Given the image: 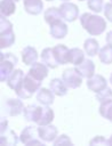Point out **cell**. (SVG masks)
<instances>
[{"label":"cell","mask_w":112,"mask_h":146,"mask_svg":"<svg viewBox=\"0 0 112 146\" xmlns=\"http://www.w3.org/2000/svg\"><path fill=\"white\" fill-rule=\"evenodd\" d=\"M80 24L90 35H94V36L102 34L106 29L105 19L101 16H97L90 13H83L80 16Z\"/></svg>","instance_id":"6da1fadb"},{"label":"cell","mask_w":112,"mask_h":146,"mask_svg":"<svg viewBox=\"0 0 112 146\" xmlns=\"http://www.w3.org/2000/svg\"><path fill=\"white\" fill-rule=\"evenodd\" d=\"M41 82H42V81L37 80V79L33 78L30 73H27V74L24 76L22 83H21V84L18 86V88L15 90V92H16V95H17L19 98H22V99H27V98L32 97V95L41 88Z\"/></svg>","instance_id":"7a4b0ae2"},{"label":"cell","mask_w":112,"mask_h":146,"mask_svg":"<svg viewBox=\"0 0 112 146\" xmlns=\"http://www.w3.org/2000/svg\"><path fill=\"white\" fill-rule=\"evenodd\" d=\"M18 58L13 52L0 54V81L7 82L10 74L14 72V66L17 64Z\"/></svg>","instance_id":"3957f363"},{"label":"cell","mask_w":112,"mask_h":146,"mask_svg":"<svg viewBox=\"0 0 112 146\" xmlns=\"http://www.w3.org/2000/svg\"><path fill=\"white\" fill-rule=\"evenodd\" d=\"M15 42V33L13 31V24L6 16L0 18V48H8Z\"/></svg>","instance_id":"277c9868"},{"label":"cell","mask_w":112,"mask_h":146,"mask_svg":"<svg viewBox=\"0 0 112 146\" xmlns=\"http://www.w3.org/2000/svg\"><path fill=\"white\" fill-rule=\"evenodd\" d=\"M0 143L2 146H15L18 143V137L14 130H11L8 125V121L6 119H1L0 125Z\"/></svg>","instance_id":"5b68a950"},{"label":"cell","mask_w":112,"mask_h":146,"mask_svg":"<svg viewBox=\"0 0 112 146\" xmlns=\"http://www.w3.org/2000/svg\"><path fill=\"white\" fill-rule=\"evenodd\" d=\"M24 112L23 102L18 98H8L2 103V113L7 116H17Z\"/></svg>","instance_id":"8992f818"},{"label":"cell","mask_w":112,"mask_h":146,"mask_svg":"<svg viewBox=\"0 0 112 146\" xmlns=\"http://www.w3.org/2000/svg\"><path fill=\"white\" fill-rule=\"evenodd\" d=\"M39 138V132H38V128L33 127V125H27L25 127L19 136V140L21 143H23L24 145H41L43 146V143H41V140L38 139Z\"/></svg>","instance_id":"52a82bcc"},{"label":"cell","mask_w":112,"mask_h":146,"mask_svg":"<svg viewBox=\"0 0 112 146\" xmlns=\"http://www.w3.org/2000/svg\"><path fill=\"white\" fill-rule=\"evenodd\" d=\"M62 79L70 89H77L82 83V76L79 74L75 67H70L63 71Z\"/></svg>","instance_id":"ba28073f"},{"label":"cell","mask_w":112,"mask_h":146,"mask_svg":"<svg viewBox=\"0 0 112 146\" xmlns=\"http://www.w3.org/2000/svg\"><path fill=\"white\" fill-rule=\"evenodd\" d=\"M59 11L62 18L66 22H74L79 16V8L75 3L65 1L59 6Z\"/></svg>","instance_id":"9c48e42d"},{"label":"cell","mask_w":112,"mask_h":146,"mask_svg":"<svg viewBox=\"0 0 112 146\" xmlns=\"http://www.w3.org/2000/svg\"><path fill=\"white\" fill-rule=\"evenodd\" d=\"M49 33L54 39H63L67 34V25L62 21L58 19L51 24H49Z\"/></svg>","instance_id":"30bf717a"},{"label":"cell","mask_w":112,"mask_h":146,"mask_svg":"<svg viewBox=\"0 0 112 146\" xmlns=\"http://www.w3.org/2000/svg\"><path fill=\"white\" fill-rule=\"evenodd\" d=\"M39 138L43 141H54L57 137V128L53 124H46V125H39L38 128Z\"/></svg>","instance_id":"8fae6325"},{"label":"cell","mask_w":112,"mask_h":146,"mask_svg":"<svg viewBox=\"0 0 112 146\" xmlns=\"http://www.w3.org/2000/svg\"><path fill=\"white\" fill-rule=\"evenodd\" d=\"M87 87H88V89H90L91 91H94L96 94L99 90H102L105 87H107V81L103 75L94 74L91 78L87 79Z\"/></svg>","instance_id":"7c38bea8"},{"label":"cell","mask_w":112,"mask_h":146,"mask_svg":"<svg viewBox=\"0 0 112 146\" xmlns=\"http://www.w3.org/2000/svg\"><path fill=\"white\" fill-rule=\"evenodd\" d=\"M75 68L79 74L86 79H89L95 74V64L91 59H83V62L77 65Z\"/></svg>","instance_id":"4fadbf2b"},{"label":"cell","mask_w":112,"mask_h":146,"mask_svg":"<svg viewBox=\"0 0 112 146\" xmlns=\"http://www.w3.org/2000/svg\"><path fill=\"white\" fill-rule=\"evenodd\" d=\"M48 70H49V67L42 62V63H38V62H35L33 65H32V67L29 70V72L27 73H30L33 78H35L37 80H39V81H42L45 78H47V75H48Z\"/></svg>","instance_id":"5bb4252c"},{"label":"cell","mask_w":112,"mask_h":146,"mask_svg":"<svg viewBox=\"0 0 112 146\" xmlns=\"http://www.w3.org/2000/svg\"><path fill=\"white\" fill-rule=\"evenodd\" d=\"M54 54L56 60L59 65H64L70 63V49L64 44H57L54 48Z\"/></svg>","instance_id":"9a60e30c"},{"label":"cell","mask_w":112,"mask_h":146,"mask_svg":"<svg viewBox=\"0 0 112 146\" xmlns=\"http://www.w3.org/2000/svg\"><path fill=\"white\" fill-rule=\"evenodd\" d=\"M49 89L58 97L65 96L67 94V86L65 84V82L63 81V79H58L55 78L53 80H50L49 82Z\"/></svg>","instance_id":"2e32d148"},{"label":"cell","mask_w":112,"mask_h":146,"mask_svg":"<svg viewBox=\"0 0 112 146\" xmlns=\"http://www.w3.org/2000/svg\"><path fill=\"white\" fill-rule=\"evenodd\" d=\"M24 9L30 15H39L43 9L42 0H23Z\"/></svg>","instance_id":"e0dca14e"},{"label":"cell","mask_w":112,"mask_h":146,"mask_svg":"<svg viewBox=\"0 0 112 146\" xmlns=\"http://www.w3.org/2000/svg\"><path fill=\"white\" fill-rule=\"evenodd\" d=\"M38 51L31 46H26L22 50V60L25 65H33L38 60Z\"/></svg>","instance_id":"ac0fdd59"},{"label":"cell","mask_w":112,"mask_h":146,"mask_svg":"<svg viewBox=\"0 0 112 146\" xmlns=\"http://www.w3.org/2000/svg\"><path fill=\"white\" fill-rule=\"evenodd\" d=\"M41 60L49 67V68H56L59 64L56 60L54 49L53 48H45L41 51Z\"/></svg>","instance_id":"d6986e66"},{"label":"cell","mask_w":112,"mask_h":146,"mask_svg":"<svg viewBox=\"0 0 112 146\" xmlns=\"http://www.w3.org/2000/svg\"><path fill=\"white\" fill-rule=\"evenodd\" d=\"M54 96H55V94L50 89L40 88L38 90V94H37V100L42 105L49 106L54 103Z\"/></svg>","instance_id":"ffe728a7"},{"label":"cell","mask_w":112,"mask_h":146,"mask_svg":"<svg viewBox=\"0 0 112 146\" xmlns=\"http://www.w3.org/2000/svg\"><path fill=\"white\" fill-rule=\"evenodd\" d=\"M40 111H41V106H38L35 104H31V105H27V106L24 107L23 114H24V117L27 121L37 123V121L39 119V115H40Z\"/></svg>","instance_id":"44dd1931"},{"label":"cell","mask_w":112,"mask_h":146,"mask_svg":"<svg viewBox=\"0 0 112 146\" xmlns=\"http://www.w3.org/2000/svg\"><path fill=\"white\" fill-rule=\"evenodd\" d=\"M54 120V111L48 107V106H41V111H40V115L39 119L37 121L38 125H46V124H50Z\"/></svg>","instance_id":"7402d4cb"},{"label":"cell","mask_w":112,"mask_h":146,"mask_svg":"<svg viewBox=\"0 0 112 146\" xmlns=\"http://www.w3.org/2000/svg\"><path fill=\"white\" fill-rule=\"evenodd\" d=\"M24 72L22 70H14V72L10 74V76L7 80V84L10 89H13L14 91L18 88V86L22 83L23 79H24Z\"/></svg>","instance_id":"603a6c76"},{"label":"cell","mask_w":112,"mask_h":146,"mask_svg":"<svg viewBox=\"0 0 112 146\" xmlns=\"http://www.w3.org/2000/svg\"><path fill=\"white\" fill-rule=\"evenodd\" d=\"M83 49H85V52H86L88 56H90V57L98 55L99 46H98L97 40H95V39H93V38H88V39L83 42Z\"/></svg>","instance_id":"cb8c5ba5"},{"label":"cell","mask_w":112,"mask_h":146,"mask_svg":"<svg viewBox=\"0 0 112 146\" xmlns=\"http://www.w3.org/2000/svg\"><path fill=\"white\" fill-rule=\"evenodd\" d=\"M43 18L48 24H51L58 19H63L59 8H56V7H50V8L46 9L43 13Z\"/></svg>","instance_id":"d4e9b609"},{"label":"cell","mask_w":112,"mask_h":146,"mask_svg":"<svg viewBox=\"0 0 112 146\" xmlns=\"http://www.w3.org/2000/svg\"><path fill=\"white\" fill-rule=\"evenodd\" d=\"M15 0H1L0 2V13L1 16H10L15 13L16 6H15Z\"/></svg>","instance_id":"484cf974"},{"label":"cell","mask_w":112,"mask_h":146,"mask_svg":"<svg viewBox=\"0 0 112 146\" xmlns=\"http://www.w3.org/2000/svg\"><path fill=\"white\" fill-rule=\"evenodd\" d=\"M98 58L105 65L112 64V46L107 43L102 49H99V51H98Z\"/></svg>","instance_id":"4316f807"},{"label":"cell","mask_w":112,"mask_h":146,"mask_svg":"<svg viewBox=\"0 0 112 146\" xmlns=\"http://www.w3.org/2000/svg\"><path fill=\"white\" fill-rule=\"evenodd\" d=\"M99 114L112 122V98L104 100L101 103L99 106Z\"/></svg>","instance_id":"83f0119b"},{"label":"cell","mask_w":112,"mask_h":146,"mask_svg":"<svg viewBox=\"0 0 112 146\" xmlns=\"http://www.w3.org/2000/svg\"><path fill=\"white\" fill-rule=\"evenodd\" d=\"M85 59V54L79 48H72L70 49V63L73 65H79Z\"/></svg>","instance_id":"f1b7e54d"},{"label":"cell","mask_w":112,"mask_h":146,"mask_svg":"<svg viewBox=\"0 0 112 146\" xmlns=\"http://www.w3.org/2000/svg\"><path fill=\"white\" fill-rule=\"evenodd\" d=\"M87 6L90 10L95 13H101L104 9V1L103 0H87Z\"/></svg>","instance_id":"f546056e"},{"label":"cell","mask_w":112,"mask_h":146,"mask_svg":"<svg viewBox=\"0 0 112 146\" xmlns=\"http://www.w3.org/2000/svg\"><path fill=\"white\" fill-rule=\"evenodd\" d=\"M110 98H112V89L109 88V87H105L104 89L96 92V99L101 103L104 102V100H107Z\"/></svg>","instance_id":"4dcf8cb0"},{"label":"cell","mask_w":112,"mask_h":146,"mask_svg":"<svg viewBox=\"0 0 112 146\" xmlns=\"http://www.w3.org/2000/svg\"><path fill=\"white\" fill-rule=\"evenodd\" d=\"M53 143H54L55 146H59V145H71V144H72L70 137L66 136V135H61V136L56 137V139H55Z\"/></svg>","instance_id":"1f68e13d"},{"label":"cell","mask_w":112,"mask_h":146,"mask_svg":"<svg viewBox=\"0 0 112 146\" xmlns=\"http://www.w3.org/2000/svg\"><path fill=\"white\" fill-rule=\"evenodd\" d=\"M90 146H97V145H109V139H105L103 136H96L89 141Z\"/></svg>","instance_id":"d6a6232c"},{"label":"cell","mask_w":112,"mask_h":146,"mask_svg":"<svg viewBox=\"0 0 112 146\" xmlns=\"http://www.w3.org/2000/svg\"><path fill=\"white\" fill-rule=\"evenodd\" d=\"M104 15L105 18L112 23V2H107L104 5Z\"/></svg>","instance_id":"836d02e7"},{"label":"cell","mask_w":112,"mask_h":146,"mask_svg":"<svg viewBox=\"0 0 112 146\" xmlns=\"http://www.w3.org/2000/svg\"><path fill=\"white\" fill-rule=\"evenodd\" d=\"M106 43L112 46V31H109L106 33Z\"/></svg>","instance_id":"e575fe53"},{"label":"cell","mask_w":112,"mask_h":146,"mask_svg":"<svg viewBox=\"0 0 112 146\" xmlns=\"http://www.w3.org/2000/svg\"><path fill=\"white\" fill-rule=\"evenodd\" d=\"M109 145H111V146H112V135H111V137L109 138Z\"/></svg>","instance_id":"d590c367"},{"label":"cell","mask_w":112,"mask_h":146,"mask_svg":"<svg viewBox=\"0 0 112 146\" xmlns=\"http://www.w3.org/2000/svg\"><path fill=\"white\" fill-rule=\"evenodd\" d=\"M110 82H111V84H112V73H111V75H110Z\"/></svg>","instance_id":"8d00e7d4"},{"label":"cell","mask_w":112,"mask_h":146,"mask_svg":"<svg viewBox=\"0 0 112 146\" xmlns=\"http://www.w3.org/2000/svg\"><path fill=\"white\" fill-rule=\"evenodd\" d=\"M62 1H69V0H62Z\"/></svg>","instance_id":"74e56055"},{"label":"cell","mask_w":112,"mask_h":146,"mask_svg":"<svg viewBox=\"0 0 112 146\" xmlns=\"http://www.w3.org/2000/svg\"><path fill=\"white\" fill-rule=\"evenodd\" d=\"M79 1H85V0H79Z\"/></svg>","instance_id":"f35d334b"},{"label":"cell","mask_w":112,"mask_h":146,"mask_svg":"<svg viewBox=\"0 0 112 146\" xmlns=\"http://www.w3.org/2000/svg\"><path fill=\"white\" fill-rule=\"evenodd\" d=\"M15 1H16V2H17V1H19V0H15Z\"/></svg>","instance_id":"ab89813d"},{"label":"cell","mask_w":112,"mask_h":146,"mask_svg":"<svg viewBox=\"0 0 112 146\" xmlns=\"http://www.w3.org/2000/svg\"><path fill=\"white\" fill-rule=\"evenodd\" d=\"M47 1H53V0H47Z\"/></svg>","instance_id":"60d3db41"},{"label":"cell","mask_w":112,"mask_h":146,"mask_svg":"<svg viewBox=\"0 0 112 146\" xmlns=\"http://www.w3.org/2000/svg\"><path fill=\"white\" fill-rule=\"evenodd\" d=\"M111 2H112V0H111Z\"/></svg>","instance_id":"b9f144b4"}]
</instances>
